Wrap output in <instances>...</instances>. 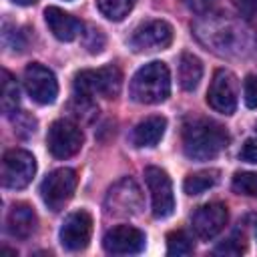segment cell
I'll return each instance as SVG.
<instances>
[{
    "instance_id": "1",
    "label": "cell",
    "mask_w": 257,
    "mask_h": 257,
    "mask_svg": "<svg viewBox=\"0 0 257 257\" xmlns=\"http://www.w3.org/2000/svg\"><path fill=\"white\" fill-rule=\"evenodd\" d=\"M229 145V133L215 120L193 118L183 126V151L191 161L215 159Z\"/></svg>"
},
{
    "instance_id": "2",
    "label": "cell",
    "mask_w": 257,
    "mask_h": 257,
    "mask_svg": "<svg viewBox=\"0 0 257 257\" xmlns=\"http://www.w3.org/2000/svg\"><path fill=\"white\" fill-rule=\"evenodd\" d=\"M128 92H131V98L141 104H159L167 100L171 94L169 66L161 60L147 62L133 74Z\"/></svg>"
},
{
    "instance_id": "3",
    "label": "cell",
    "mask_w": 257,
    "mask_h": 257,
    "mask_svg": "<svg viewBox=\"0 0 257 257\" xmlns=\"http://www.w3.org/2000/svg\"><path fill=\"white\" fill-rule=\"evenodd\" d=\"M195 28L201 42L211 46V50L219 54H239L243 52L241 46H245V40H249V30H245L241 24H235L233 20H205L199 22Z\"/></svg>"
},
{
    "instance_id": "4",
    "label": "cell",
    "mask_w": 257,
    "mask_h": 257,
    "mask_svg": "<svg viewBox=\"0 0 257 257\" xmlns=\"http://www.w3.org/2000/svg\"><path fill=\"white\" fill-rule=\"evenodd\" d=\"M122 74L114 64H106L100 68L80 70L74 76V90L80 96H104L114 98L120 92Z\"/></svg>"
},
{
    "instance_id": "5",
    "label": "cell",
    "mask_w": 257,
    "mask_h": 257,
    "mask_svg": "<svg viewBox=\"0 0 257 257\" xmlns=\"http://www.w3.org/2000/svg\"><path fill=\"white\" fill-rule=\"evenodd\" d=\"M104 209H106V215H112V217L139 215L143 209V193L139 185L131 177L116 181L106 193Z\"/></svg>"
},
{
    "instance_id": "6",
    "label": "cell",
    "mask_w": 257,
    "mask_h": 257,
    "mask_svg": "<svg viewBox=\"0 0 257 257\" xmlns=\"http://www.w3.org/2000/svg\"><path fill=\"white\" fill-rule=\"evenodd\" d=\"M76 183H78V177L68 167L54 169L52 173H48L40 185V197H42L44 205L50 211H60L72 199Z\"/></svg>"
},
{
    "instance_id": "7",
    "label": "cell",
    "mask_w": 257,
    "mask_h": 257,
    "mask_svg": "<svg viewBox=\"0 0 257 257\" xmlns=\"http://www.w3.org/2000/svg\"><path fill=\"white\" fill-rule=\"evenodd\" d=\"M36 173V159L24 149H10L2 157V185L6 189H24Z\"/></svg>"
},
{
    "instance_id": "8",
    "label": "cell",
    "mask_w": 257,
    "mask_h": 257,
    "mask_svg": "<svg viewBox=\"0 0 257 257\" xmlns=\"http://www.w3.org/2000/svg\"><path fill=\"white\" fill-rule=\"evenodd\" d=\"M84 143V135L80 126L68 118H58L50 124L46 135V147L52 157L56 159H68L74 157Z\"/></svg>"
},
{
    "instance_id": "9",
    "label": "cell",
    "mask_w": 257,
    "mask_h": 257,
    "mask_svg": "<svg viewBox=\"0 0 257 257\" xmlns=\"http://www.w3.org/2000/svg\"><path fill=\"white\" fill-rule=\"evenodd\" d=\"M145 183L151 193L153 203V215L157 219H167L175 211V195H173V183L169 175L159 167H147L145 169Z\"/></svg>"
},
{
    "instance_id": "10",
    "label": "cell",
    "mask_w": 257,
    "mask_h": 257,
    "mask_svg": "<svg viewBox=\"0 0 257 257\" xmlns=\"http://www.w3.org/2000/svg\"><path fill=\"white\" fill-rule=\"evenodd\" d=\"M173 42V26L165 20H147L139 24L128 40L135 52L165 50Z\"/></svg>"
},
{
    "instance_id": "11",
    "label": "cell",
    "mask_w": 257,
    "mask_h": 257,
    "mask_svg": "<svg viewBox=\"0 0 257 257\" xmlns=\"http://www.w3.org/2000/svg\"><path fill=\"white\" fill-rule=\"evenodd\" d=\"M24 86L30 98L38 104H52L58 96V82L50 68L40 62H32L24 70Z\"/></svg>"
},
{
    "instance_id": "12",
    "label": "cell",
    "mask_w": 257,
    "mask_h": 257,
    "mask_svg": "<svg viewBox=\"0 0 257 257\" xmlns=\"http://www.w3.org/2000/svg\"><path fill=\"white\" fill-rule=\"evenodd\" d=\"M207 102L221 114H233L237 108V78L233 72L219 68L207 90Z\"/></svg>"
},
{
    "instance_id": "13",
    "label": "cell",
    "mask_w": 257,
    "mask_h": 257,
    "mask_svg": "<svg viewBox=\"0 0 257 257\" xmlns=\"http://www.w3.org/2000/svg\"><path fill=\"white\" fill-rule=\"evenodd\" d=\"M147 245V237L141 229L131 225H116L102 237V247L110 255H135Z\"/></svg>"
},
{
    "instance_id": "14",
    "label": "cell",
    "mask_w": 257,
    "mask_h": 257,
    "mask_svg": "<svg viewBox=\"0 0 257 257\" xmlns=\"http://www.w3.org/2000/svg\"><path fill=\"white\" fill-rule=\"evenodd\" d=\"M60 243L68 251H82L92 235V217L88 211H74L70 213L60 227Z\"/></svg>"
},
{
    "instance_id": "15",
    "label": "cell",
    "mask_w": 257,
    "mask_h": 257,
    "mask_svg": "<svg viewBox=\"0 0 257 257\" xmlns=\"http://www.w3.org/2000/svg\"><path fill=\"white\" fill-rule=\"evenodd\" d=\"M227 221H229V211L223 203H207L193 213L191 225L199 239L209 241L225 229Z\"/></svg>"
},
{
    "instance_id": "16",
    "label": "cell",
    "mask_w": 257,
    "mask_h": 257,
    "mask_svg": "<svg viewBox=\"0 0 257 257\" xmlns=\"http://www.w3.org/2000/svg\"><path fill=\"white\" fill-rule=\"evenodd\" d=\"M44 20H46L50 32L62 42H70L76 36H80V32H82V22L58 6H48L44 10Z\"/></svg>"
},
{
    "instance_id": "17",
    "label": "cell",
    "mask_w": 257,
    "mask_h": 257,
    "mask_svg": "<svg viewBox=\"0 0 257 257\" xmlns=\"http://www.w3.org/2000/svg\"><path fill=\"white\" fill-rule=\"evenodd\" d=\"M36 227H38V217L30 205H26V203L12 205V209L6 217V229L12 237L28 239L36 233Z\"/></svg>"
},
{
    "instance_id": "18",
    "label": "cell",
    "mask_w": 257,
    "mask_h": 257,
    "mask_svg": "<svg viewBox=\"0 0 257 257\" xmlns=\"http://www.w3.org/2000/svg\"><path fill=\"white\" fill-rule=\"evenodd\" d=\"M165 128H167V118L165 116H149L145 120H141L135 128H133V145L143 149V147H157L159 141L163 139L165 135Z\"/></svg>"
},
{
    "instance_id": "19",
    "label": "cell",
    "mask_w": 257,
    "mask_h": 257,
    "mask_svg": "<svg viewBox=\"0 0 257 257\" xmlns=\"http://www.w3.org/2000/svg\"><path fill=\"white\" fill-rule=\"evenodd\" d=\"M201 76H203V62L191 54V52H185L181 54V62H179V84L183 90H195L201 82Z\"/></svg>"
},
{
    "instance_id": "20",
    "label": "cell",
    "mask_w": 257,
    "mask_h": 257,
    "mask_svg": "<svg viewBox=\"0 0 257 257\" xmlns=\"http://www.w3.org/2000/svg\"><path fill=\"white\" fill-rule=\"evenodd\" d=\"M219 183V171L217 169H207V171H197L187 175L183 189L187 195H203L205 191L213 189Z\"/></svg>"
},
{
    "instance_id": "21",
    "label": "cell",
    "mask_w": 257,
    "mask_h": 257,
    "mask_svg": "<svg viewBox=\"0 0 257 257\" xmlns=\"http://www.w3.org/2000/svg\"><path fill=\"white\" fill-rule=\"evenodd\" d=\"M0 104H2L4 114L16 112V108L20 104V88L16 84V78L8 70H2V98H0Z\"/></svg>"
},
{
    "instance_id": "22",
    "label": "cell",
    "mask_w": 257,
    "mask_h": 257,
    "mask_svg": "<svg viewBox=\"0 0 257 257\" xmlns=\"http://www.w3.org/2000/svg\"><path fill=\"white\" fill-rule=\"evenodd\" d=\"M100 14L112 22H120L135 6V0H96Z\"/></svg>"
},
{
    "instance_id": "23",
    "label": "cell",
    "mask_w": 257,
    "mask_h": 257,
    "mask_svg": "<svg viewBox=\"0 0 257 257\" xmlns=\"http://www.w3.org/2000/svg\"><path fill=\"white\" fill-rule=\"evenodd\" d=\"M167 253L169 255H189L193 253V239L187 231L177 229L167 235Z\"/></svg>"
},
{
    "instance_id": "24",
    "label": "cell",
    "mask_w": 257,
    "mask_h": 257,
    "mask_svg": "<svg viewBox=\"0 0 257 257\" xmlns=\"http://www.w3.org/2000/svg\"><path fill=\"white\" fill-rule=\"evenodd\" d=\"M245 251H247V237L241 229H237L223 243H219L213 253L215 255H241Z\"/></svg>"
},
{
    "instance_id": "25",
    "label": "cell",
    "mask_w": 257,
    "mask_h": 257,
    "mask_svg": "<svg viewBox=\"0 0 257 257\" xmlns=\"http://www.w3.org/2000/svg\"><path fill=\"white\" fill-rule=\"evenodd\" d=\"M233 191L239 195H247V197H257V173H235L233 183H231Z\"/></svg>"
},
{
    "instance_id": "26",
    "label": "cell",
    "mask_w": 257,
    "mask_h": 257,
    "mask_svg": "<svg viewBox=\"0 0 257 257\" xmlns=\"http://www.w3.org/2000/svg\"><path fill=\"white\" fill-rule=\"evenodd\" d=\"M221 0H183V4L187 6L189 12L197 14V16H209L217 10Z\"/></svg>"
},
{
    "instance_id": "27",
    "label": "cell",
    "mask_w": 257,
    "mask_h": 257,
    "mask_svg": "<svg viewBox=\"0 0 257 257\" xmlns=\"http://www.w3.org/2000/svg\"><path fill=\"white\" fill-rule=\"evenodd\" d=\"M104 42H106V40H104V34H102L100 28L90 26L88 32H84V48H86L90 54L100 52V50L104 48Z\"/></svg>"
},
{
    "instance_id": "28",
    "label": "cell",
    "mask_w": 257,
    "mask_h": 257,
    "mask_svg": "<svg viewBox=\"0 0 257 257\" xmlns=\"http://www.w3.org/2000/svg\"><path fill=\"white\" fill-rule=\"evenodd\" d=\"M14 126H16V133H18L20 137H28V135H32L34 128H36V120H34L30 114H26V112H16V116H14Z\"/></svg>"
},
{
    "instance_id": "29",
    "label": "cell",
    "mask_w": 257,
    "mask_h": 257,
    "mask_svg": "<svg viewBox=\"0 0 257 257\" xmlns=\"http://www.w3.org/2000/svg\"><path fill=\"white\" fill-rule=\"evenodd\" d=\"M243 98L249 108H257V74H249L243 84Z\"/></svg>"
},
{
    "instance_id": "30",
    "label": "cell",
    "mask_w": 257,
    "mask_h": 257,
    "mask_svg": "<svg viewBox=\"0 0 257 257\" xmlns=\"http://www.w3.org/2000/svg\"><path fill=\"white\" fill-rule=\"evenodd\" d=\"M233 4L245 20L257 22V0H233Z\"/></svg>"
},
{
    "instance_id": "31",
    "label": "cell",
    "mask_w": 257,
    "mask_h": 257,
    "mask_svg": "<svg viewBox=\"0 0 257 257\" xmlns=\"http://www.w3.org/2000/svg\"><path fill=\"white\" fill-rule=\"evenodd\" d=\"M239 159L245 161V163L257 165V141H253V139L245 141V145H243V149L239 153Z\"/></svg>"
},
{
    "instance_id": "32",
    "label": "cell",
    "mask_w": 257,
    "mask_h": 257,
    "mask_svg": "<svg viewBox=\"0 0 257 257\" xmlns=\"http://www.w3.org/2000/svg\"><path fill=\"white\" fill-rule=\"evenodd\" d=\"M14 4H20V6H32V4H36L38 0H12Z\"/></svg>"
},
{
    "instance_id": "33",
    "label": "cell",
    "mask_w": 257,
    "mask_h": 257,
    "mask_svg": "<svg viewBox=\"0 0 257 257\" xmlns=\"http://www.w3.org/2000/svg\"><path fill=\"white\" fill-rule=\"evenodd\" d=\"M2 253H8V255H16V251H10V249H2Z\"/></svg>"
}]
</instances>
